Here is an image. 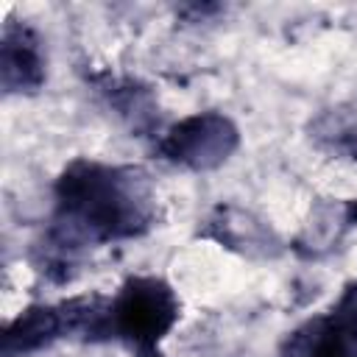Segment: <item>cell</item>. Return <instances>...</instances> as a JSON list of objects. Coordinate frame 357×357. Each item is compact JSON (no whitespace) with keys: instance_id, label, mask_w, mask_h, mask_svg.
I'll list each match as a JSON object with an SVG mask.
<instances>
[{"instance_id":"1","label":"cell","mask_w":357,"mask_h":357,"mask_svg":"<svg viewBox=\"0 0 357 357\" xmlns=\"http://www.w3.org/2000/svg\"><path fill=\"white\" fill-rule=\"evenodd\" d=\"M153 226V192L139 167L75 159L56 181V229L64 248L137 237Z\"/></svg>"},{"instance_id":"2","label":"cell","mask_w":357,"mask_h":357,"mask_svg":"<svg viewBox=\"0 0 357 357\" xmlns=\"http://www.w3.org/2000/svg\"><path fill=\"white\" fill-rule=\"evenodd\" d=\"M178 321V298L159 276H131L109 301V337L137 349L159 346Z\"/></svg>"},{"instance_id":"3","label":"cell","mask_w":357,"mask_h":357,"mask_svg":"<svg viewBox=\"0 0 357 357\" xmlns=\"http://www.w3.org/2000/svg\"><path fill=\"white\" fill-rule=\"evenodd\" d=\"M240 145V131L231 123V117L220 112H198L178 123H173L162 142L159 153L181 167L190 170H215Z\"/></svg>"},{"instance_id":"4","label":"cell","mask_w":357,"mask_h":357,"mask_svg":"<svg viewBox=\"0 0 357 357\" xmlns=\"http://www.w3.org/2000/svg\"><path fill=\"white\" fill-rule=\"evenodd\" d=\"M284 357H357V282L343 290L326 315L290 332Z\"/></svg>"},{"instance_id":"5","label":"cell","mask_w":357,"mask_h":357,"mask_svg":"<svg viewBox=\"0 0 357 357\" xmlns=\"http://www.w3.org/2000/svg\"><path fill=\"white\" fill-rule=\"evenodd\" d=\"M0 81L8 95L36 92L45 84V56L39 47V36L22 22H8L3 28Z\"/></svg>"},{"instance_id":"6","label":"cell","mask_w":357,"mask_h":357,"mask_svg":"<svg viewBox=\"0 0 357 357\" xmlns=\"http://www.w3.org/2000/svg\"><path fill=\"white\" fill-rule=\"evenodd\" d=\"M137 357H165L156 346H151V349H137Z\"/></svg>"},{"instance_id":"7","label":"cell","mask_w":357,"mask_h":357,"mask_svg":"<svg viewBox=\"0 0 357 357\" xmlns=\"http://www.w3.org/2000/svg\"><path fill=\"white\" fill-rule=\"evenodd\" d=\"M349 220H351V223L357 220V201H351V204H349Z\"/></svg>"}]
</instances>
